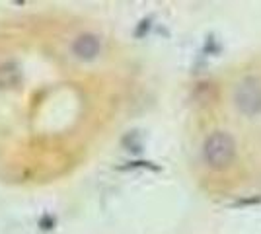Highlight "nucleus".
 <instances>
[{
	"instance_id": "nucleus-1",
	"label": "nucleus",
	"mask_w": 261,
	"mask_h": 234,
	"mask_svg": "<svg viewBox=\"0 0 261 234\" xmlns=\"http://www.w3.org/2000/svg\"><path fill=\"white\" fill-rule=\"evenodd\" d=\"M236 156V141L226 131H215L203 143V160L213 170H224Z\"/></svg>"
},
{
	"instance_id": "nucleus-3",
	"label": "nucleus",
	"mask_w": 261,
	"mask_h": 234,
	"mask_svg": "<svg viewBox=\"0 0 261 234\" xmlns=\"http://www.w3.org/2000/svg\"><path fill=\"white\" fill-rule=\"evenodd\" d=\"M72 55L78 57L80 61H92L99 55L101 51V41L98 35L94 34H82L78 35L76 39L72 41Z\"/></svg>"
},
{
	"instance_id": "nucleus-4",
	"label": "nucleus",
	"mask_w": 261,
	"mask_h": 234,
	"mask_svg": "<svg viewBox=\"0 0 261 234\" xmlns=\"http://www.w3.org/2000/svg\"><path fill=\"white\" fill-rule=\"evenodd\" d=\"M22 67L16 61L0 63V90H10L22 84Z\"/></svg>"
},
{
	"instance_id": "nucleus-2",
	"label": "nucleus",
	"mask_w": 261,
	"mask_h": 234,
	"mask_svg": "<svg viewBox=\"0 0 261 234\" xmlns=\"http://www.w3.org/2000/svg\"><path fill=\"white\" fill-rule=\"evenodd\" d=\"M234 106L246 117L261 113V80L255 76L242 78L234 88Z\"/></svg>"
},
{
	"instance_id": "nucleus-5",
	"label": "nucleus",
	"mask_w": 261,
	"mask_h": 234,
	"mask_svg": "<svg viewBox=\"0 0 261 234\" xmlns=\"http://www.w3.org/2000/svg\"><path fill=\"white\" fill-rule=\"evenodd\" d=\"M123 146L130 150V152H141L142 150V141H141V135L139 131H130L123 137Z\"/></svg>"
}]
</instances>
